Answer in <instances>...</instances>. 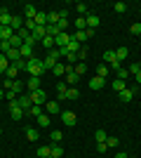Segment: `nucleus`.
Here are the masks:
<instances>
[{
    "label": "nucleus",
    "mask_w": 141,
    "mask_h": 158,
    "mask_svg": "<svg viewBox=\"0 0 141 158\" xmlns=\"http://www.w3.org/2000/svg\"><path fill=\"white\" fill-rule=\"evenodd\" d=\"M73 71H75V73H78V76H82V73L87 71V64H82V61H78V64H75V66H73Z\"/></svg>",
    "instance_id": "39"
},
{
    "label": "nucleus",
    "mask_w": 141,
    "mask_h": 158,
    "mask_svg": "<svg viewBox=\"0 0 141 158\" xmlns=\"http://www.w3.org/2000/svg\"><path fill=\"white\" fill-rule=\"evenodd\" d=\"M87 28V21H85V17H78L75 19V31H85Z\"/></svg>",
    "instance_id": "32"
},
{
    "label": "nucleus",
    "mask_w": 141,
    "mask_h": 158,
    "mask_svg": "<svg viewBox=\"0 0 141 158\" xmlns=\"http://www.w3.org/2000/svg\"><path fill=\"white\" fill-rule=\"evenodd\" d=\"M57 64H59V61L54 59V57H49V54H47L45 59H42V69H45V71H52V69H54Z\"/></svg>",
    "instance_id": "13"
},
{
    "label": "nucleus",
    "mask_w": 141,
    "mask_h": 158,
    "mask_svg": "<svg viewBox=\"0 0 141 158\" xmlns=\"http://www.w3.org/2000/svg\"><path fill=\"white\" fill-rule=\"evenodd\" d=\"M80 43H78V40H75L73 38V35H71V40H68V45H66V50H68V52H75V54H78V52H80Z\"/></svg>",
    "instance_id": "16"
},
{
    "label": "nucleus",
    "mask_w": 141,
    "mask_h": 158,
    "mask_svg": "<svg viewBox=\"0 0 141 158\" xmlns=\"http://www.w3.org/2000/svg\"><path fill=\"white\" fill-rule=\"evenodd\" d=\"M75 10L80 12V17H87V5H85V2H78V5H75Z\"/></svg>",
    "instance_id": "45"
},
{
    "label": "nucleus",
    "mask_w": 141,
    "mask_h": 158,
    "mask_svg": "<svg viewBox=\"0 0 141 158\" xmlns=\"http://www.w3.org/2000/svg\"><path fill=\"white\" fill-rule=\"evenodd\" d=\"M26 113H28V116H33V118H38V116H42L45 111H42V106H35V104H33V106H31V109H28Z\"/></svg>",
    "instance_id": "28"
},
{
    "label": "nucleus",
    "mask_w": 141,
    "mask_h": 158,
    "mask_svg": "<svg viewBox=\"0 0 141 158\" xmlns=\"http://www.w3.org/2000/svg\"><path fill=\"white\" fill-rule=\"evenodd\" d=\"M0 135H2V130H0Z\"/></svg>",
    "instance_id": "59"
},
{
    "label": "nucleus",
    "mask_w": 141,
    "mask_h": 158,
    "mask_svg": "<svg viewBox=\"0 0 141 158\" xmlns=\"http://www.w3.org/2000/svg\"><path fill=\"white\" fill-rule=\"evenodd\" d=\"M10 66H12V64H10V59H7V57H5V54H2V52H0V71H2V73H5V71H7V69H10Z\"/></svg>",
    "instance_id": "29"
},
{
    "label": "nucleus",
    "mask_w": 141,
    "mask_h": 158,
    "mask_svg": "<svg viewBox=\"0 0 141 158\" xmlns=\"http://www.w3.org/2000/svg\"><path fill=\"white\" fill-rule=\"evenodd\" d=\"M28 94H31V102H33L35 106L47 104V94H45V90H35V92H28Z\"/></svg>",
    "instance_id": "2"
},
{
    "label": "nucleus",
    "mask_w": 141,
    "mask_h": 158,
    "mask_svg": "<svg viewBox=\"0 0 141 158\" xmlns=\"http://www.w3.org/2000/svg\"><path fill=\"white\" fill-rule=\"evenodd\" d=\"M35 120H38V125H40V127H47V125H49V116H47V113H42V116H38V118H35Z\"/></svg>",
    "instance_id": "36"
},
{
    "label": "nucleus",
    "mask_w": 141,
    "mask_h": 158,
    "mask_svg": "<svg viewBox=\"0 0 141 158\" xmlns=\"http://www.w3.org/2000/svg\"><path fill=\"white\" fill-rule=\"evenodd\" d=\"M49 139H52V144H59L61 139H64V135H61V130H52V137H49Z\"/></svg>",
    "instance_id": "37"
},
{
    "label": "nucleus",
    "mask_w": 141,
    "mask_h": 158,
    "mask_svg": "<svg viewBox=\"0 0 141 158\" xmlns=\"http://www.w3.org/2000/svg\"><path fill=\"white\" fill-rule=\"evenodd\" d=\"M33 21H35V26H47V14L45 12H38Z\"/></svg>",
    "instance_id": "23"
},
{
    "label": "nucleus",
    "mask_w": 141,
    "mask_h": 158,
    "mask_svg": "<svg viewBox=\"0 0 141 158\" xmlns=\"http://www.w3.org/2000/svg\"><path fill=\"white\" fill-rule=\"evenodd\" d=\"M59 24V12H47V26H57Z\"/></svg>",
    "instance_id": "21"
},
{
    "label": "nucleus",
    "mask_w": 141,
    "mask_h": 158,
    "mask_svg": "<svg viewBox=\"0 0 141 158\" xmlns=\"http://www.w3.org/2000/svg\"><path fill=\"white\" fill-rule=\"evenodd\" d=\"M38 156L40 158H49L52 153H49V146H38Z\"/></svg>",
    "instance_id": "41"
},
{
    "label": "nucleus",
    "mask_w": 141,
    "mask_h": 158,
    "mask_svg": "<svg viewBox=\"0 0 141 158\" xmlns=\"http://www.w3.org/2000/svg\"><path fill=\"white\" fill-rule=\"evenodd\" d=\"M96 76H99V78H104V80H106V76H108V66H106V64L96 66Z\"/></svg>",
    "instance_id": "34"
},
{
    "label": "nucleus",
    "mask_w": 141,
    "mask_h": 158,
    "mask_svg": "<svg viewBox=\"0 0 141 158\" xmlns=\"http://www.w3.org/2000/svg\"><path fill=\"white\" fill-rule=\"evenodd\" d=\"M14 35V31L10 26H0V43H2V40H10Z\"/></svg>",
    "instance_id": "17"
},
{
    "label": "nucleus",
    "mask_w": 141,
    "mask_h": 158,
    "mask_svg": "<svg viewBox=\"0 0 141 158\" xmlns=\"http://www.w3.org/2000/svg\"><path fill=\"white\" fill-rule=\"evenodd\" d=\"M134 78H136V83H139V85H141V71H139V73H136Z\"/></svg>",
    "instance_id": "57"
},
{
    "label": "nucleus",
    "mask_w": 141,
    "mask_h": 158,
    "mask_svg": "<svg viewBox=\"0 0 141 158\" xmlns=\"http://www.w3.org/2000/svg\"><path fill=\"white\" fill-rule=\"evenodd\" d=\"M5 99H10V102H17V92H14V90H5Z\"/></svg>",
    "instance_id": "48"
},
{
    "label": "nucleus",
    "mask_w": 141,
    "mask_h": 158,
    "mask_svg": "<svg viewBox=\"0 0 141 158\" xmlns=\"http://www.w3.org/2000/svg\"><path fill=\"white\" fill-rule=\"evenodd\" d=\"M5 57H7V59H10V61H14V64H17V61L21 59L19 50H14V47H12V50H7V52H5Z\"/></svg>",
    "instance_id": "18"
},
{
    "label": "nucleus",
    "mask_w": 141,
    "mask_h": 158,
    "mask_svg": "<svg viewBox=\"0 0 141 158\" xmlns=\"http://www.w3.org/2000/svg\"><path fill=\"white\" fill-rule=\"evenodd\" d=\"M40 43H42L45 47H49V50H54V47H57V45H54V38H49V35H45V38H42Z\"/></svg>",
    "instance_id": "42"
},
{
    "label": "nucleus",
    "mask_w": 141,
    "mask_h": 158,
    "mask_svg": "<svg viewBox=\"0 0 141 158\" xmlns=\"http://www.w3.org/2000/svg\"><path fill=\"white\" fill-rule=\"evenodd\" d=\"M127 71L132 73V76H136V73L141 71V61H136V64H132V66H127Z\"/></svg>",
    "instance_id": "44"
},
{
    "label": "nucleus",
    "mask_w": 141,
    "mask_h": 158,
    "mask_svg": "<svg viewBox=\"0 0 141 158\" xmlns=\"http://www.w3.org/2000/svg\"><path fill=\"white\" fill-rule=\"evenodd\" d=\"M66 61H68V66L78 64V54H75V52H68V54H66Z\"/></svg>",
    "instance_id": "43"
},
{
    "label": "nucleus",
    "mask_w": 141,
    "mask_h": 158,
    "mask_svg": "<svg viewBox=\"0 0 141 158\" xmlns=\"http://www.w3.org/2000/svg\"><path fill=\"white\" fill-rule=\"evenodd\" d=\"M73 38L75 40H78V43H80V45H82V43H87V28H85V31H75V35H73Z\"/></svg>",
    "instance_id": "25"
},
{
    "label": "nucleus",
    "mask_w": 141,
    "mask_h": 158,
    "mask_svg": "<svg viewBox=\"0 0 141 158\" xmlns=\"http://www.w3.org/2000/svg\"><path fill=\"white\" fill-rule=\"evenodd\" d=\"M14 66H17L19 71H24V69H26V59H19V61H17V64H14Z\"/></svg>",
    "instance_id": "54"
},
{
    "label": "nucleus",
    "mask_w": 141,
    "mask_h": 158,
    "mask_svg": "<svg viewBox=\"0 0 141 158\" xmlns=\"http://www.w3.org/2000/svg\"><path fill=\"white\" fill-rule=\"evenodd\" d=\"M94 139H96V144H99V142H106L108 135H106L104 130H96V132H94Z\"/></svg>",
    "instance_id": "38"
},
{
    "label": "nucleus",
    "mask_w": 141,
    "mask_h": 158,
    "mask_svg": "<svg viewBox=\"0 0 141 158\" xmlns=\"http://www.w3.org/2000/svg\"><path fill=\"white\" fill-rule=\"evenodd\" d=\"M49 153H52V158H61L64 156V149H61L59 144H52L49 146Z\"/></svg>",
    "instance_id": "24"
},
{
    "label": "nucleus",
    "mask_w": 141,
    "mask_h": 158,
    "mask_svg": "<svg viewBox=\"0 0 141 158\" xmlns=\"http://www.w3.org/2000/svg\"><path fill=\"white\" fill-rule=\"evenodd\" d=\"M17 104H19L24 111H28V109L33 106V102H31V94H21V97H17Z\"/></svg>",
    "instance_id": "7"
},
{
    "label": "nucleus",
    "mask_w": 141,
    "mask_h": 158,
    "mask_svg": "<svg viewBox=\"0 0 141 158\" xmlns=\"http://www.w3.org/2000/svg\"><path fill=\"white\" fill-rule=\"evenodd\" d=\"M104 61H106V64H111V66H113V69H115V71H118V69H120V61H118V57H115V52H113V50H106V52H104Z\"/></svg>",
    "instance_id": "4"
},
{
    "label": "nucleus",
    "mask_w": 141,
    "mask_h": 158,
    "mask_svg": "<svg viewBox=\"0 0 141 158\" xmlns=\"http://www.w3.org/2000/svg\"><path fill=\"white\" fill-rule=\"evenodd\" d=\"M127 76H129V71L125 69V66H120V69H118V78H120V80H125Z\"/></svg>",
    "instance_id": "47"
},
{
    "label": "nucleus",
    "mask_w": 141,
    "mask_h": 158,
    "mask_svg": "<svg viewBox=\"0 0 141 158\" xmlns=\"http://www.w3.org/2000/svg\"><path fill=\"white\" fill-rule=\"evenodd\" d=\"M40 83H42L40 78H33V76H31V78H28V83H26V85H28V92H35V90H40Z\"/></svg>",
    "instance_id": "15"
},
{
    "label": "nucleus",
    "mask_w": 141,
    "mask_h": 158,
    "mask_svg": "<svg viewBox=\"0 0 141 158\" xmlns=\"http://www.w3.org/2000/svg\"><path fill=\"white\" fill-rule=\"evenodd\" d=\"M59 116H61V123H64L66 127H73L75 123H78V118H75V113H73V111H61Z\"/></svg>",
    "instance_id": "3"
},
{
    "label": "nucleus",
    "mask_w": 141,
    "mask_h": 158,
    "mask_svg": "<svg viewBox=\"0 0 141 158\" xmlns=\"http://www.w3.org/2000/svg\"><path fill=\"white\" fill-rule=\"evenodd\" d=\"M104 85H106V80H104V78H99V76L89 78V87H92V90H101Z\"/></svg>",
    "instance_id": "12"
},
{
    "label": "nucleus",
    "mask_w": 141,
    "mask_h": 158,
    "mask_svg": "<svg viewBox=\"0 0 141 158\" xmlns=\"http://www.w3.org/2000/svg\"><path fill=\"white\" fill-rule=\"evenodd\" d=\"M129 31L134 33V35H141V24H139V21H136V24H132V26H129Z\"/></svg>",
    "instance_id": "49"
},
{
    "label": "nucleus",
    "mask_w": 141,
    "mask_h": 158,
    "mask_svg": "<svg viewBox=\"0 0 141 158\" xmlns=\"http://www.w3.org/2000/svg\"><path fill=\"white\" fill-rule=\"evenodd\" d=\"M10 28L17 33L19 28H24V19H21V17H17V14H12V24H10Z\"/></svg>",
    "instance_id": "14"
},
{
    "label": "nucleus",
    "mask_w": 141,
    "mask_h": 158,
    "mask_svg": "<svg viewBox=\"0 0 141 158\" xmlns=\"http://www.w3.org/2000/svg\"><path fill=\"white\" fill-rule=\"evenodd\" d=\"M26 71L31 73L33 78H40L45 69H42V61H40V59H35V57H33V59H28V61H26Z\"/></svg>",
    "instance_id": "1"
},
{
    "label": "nucleus",
    "mask_w": 141,
    "mask_h": 158,
    "mask_svg": "<svg viewBox=\"0 0 141 158\" xmlns=\"http://www.w3.org/2000/svg\"><path fill=\"white\" fill-rule=\"evenodd\" d=\"M24 12H26V19H35V14H38V10H35L33 5H26V7H24Z\"/></svg>",
    "instance_id": "31"
},
{
    "label": "nucleus",
    "mask_w": 141,
    "mask_h": 158,
    "mask_svg": "<svg viewBox=\"0 0 141 158\" xmlns=\"http://www.w3.org/2000/svg\"><path fill=\"white\" fill-rule=\"evenodd\" d=\"M10 90H14V92L19 94L21 92V83H19V80H12V87H10Z\"/></svg>",
    "instance_id": "52"
},
{
    "label": "nucleus",
    "mask_w": 141,
    "mask_h": 158,
    "mask_svg": "<svg viewBox=\"0 0 141 158\" xmlns=\"http://www.w3.org/2000/svg\"><path fill=\"white\" fill-rule=\"evenodd\" d=\"M10 45H12V47H14V50H19V47H21V45H24V40H21V38H19V35H17V33H14L12 38H10Z\"/></svg>",
    "instance_id": "30"
},
{
    "label": "nucleus",
    "mask_w": 141,
    "mask_h": 158,
    "mask_svg": "<svg viewBox=\"0 0 141 158\" xmlns=\"http://www.w3.org/2000/svg\"><path fill=\"white\" fill-rule=\"evenodd\" d=\"M96 151H99V153H106L108 151V144H106V142H99V144H96Z\"/></svg>",
    "instance_id": "50"
},
{
    "label": "nucleus",
    "mask_w": 141,
    "mask_h": 158,
    "mask_svg": "<svg viewBox=\"0 0 141 158\" xmlns=\"http://www.w3.org/2000/svg\"><path fill=\"white\" fill-rule=\"evenodd\" d=\"M115 158H127V153H122V151H120V153H115Z\"/></svg>",
    "instance_id": "56"
},
{
    "label": "nucleus",
    "mask_w": 141,
    "mask_h": 158,
    "mask_svg": "<svg viewBox=\"0 0 141 158\" xmlns=\"http://www.w3.org/2000/svg\"><path fill=\"white\" fill-rule=\"evenodd\" d=\"M45 35H47V28H45V26H35V28H33V33H31V38H33L35 43H40Z\"/></svg>",
    "instance_id": "9"
},
{
    "label": "nucleus",
    "mask_w": 141,
    "mask_h": 158,
    "mask_svg": "<svg viewBox=\"0 0 141 158\" xmlns=\"http://www.w3.org/2000/svg\"><path fill=\"white\" fill-rule=\"evenodd\" d=\"M113 10H115V12H125V10H127V5H125V2H122V0H118V2H115V5H113Z\"/></svg>",
    "instance_id": "46"
},
{
    "label": "nucleus",
    "mask_w": 141,
    "mask_h": 158,
    "mask_svg": "<svg viewBox=\"0 0 141 158\" xmlns=\"http://www.w3.org/2000/svg\"><path fill=\"white\" fill-rule=\"evenodd\" d=\"M68 40H71V35L64 31V33H59V35L54 38V45H57V47H66V45H68Z\"/></svg>",
    "instance_id": "10"
},
{
    "label": "nucleus",
    "mask_w": 141,
    "mask_h": 158,
    "mask_svg": "<svg viewBox=\"0 0 141 158\" xmlns=\"http://www.w3.org/2000/svg\"><path fill=\"white\" fill-rule=\"evenodd\" d=\"M66 99H68V102L80 99V90H78V87H68V90H66Z\"/></svg>",
    "instance_id": "19"
},
{
    "label": "nucleus",
    "mask_w": 141,
    "mask_h": 158,
    "mask_svg": "<svg viewBox=\"0 0 141 158\" xmlns=\"http://www.w3.org/2000/svg\"><path fill=\"white\" fill-rule=\"evenodd\" d=\"M49 158H52V156H49Z\"/></svg>",
    "instance_id": "60"
},
{
    "label": "nucleus",
    "mask_w": 141,
    "mask_h": 158,
    "mask_svg": "<svg viewBox=\"0 0 141 158\" xmlns=\"http://www.w3.org/2000/svg\"><path fill=\"white\" fill-rule=\"evenodd\" d=\"M85 21H87V28H92V31H94V28H96V26L101 24L99 14H89V12H87V17H85Z\"/></svg>",
    "instance_id": "8"
},
{
    "label": "nucleus",
    "mask_w": 141,
    "mask_h": 158,
    "mask_svg": "<svg viewBox=\"0 0 141 158\" xmlns=\"http://www.w3.org/2000/svg\"><path fill=\"white\" fill-rule=\"evenodd\" d=\"M57 26H59V28H61V33H64V28L68 26V19H59V24H57Z\"/></svg>",
    "instance_id": "55"
},
{
    "label": "nucleus",
    "mask_w": 141,
    "mask_h": 158,
    "mask_svg": "<svg viewBox=\"0 0 141 158\" xmlns=\"http://www.w3.org/2000/svg\"><path fill=\"white\" fill-rule=\"evenodd\" d=\"M10 113H12V118H14V120H21L24 116H26V111H24V109H21L17 102H10Z\"/></svg>",
    "instance_id": "5"
},
{
    "label": "nucleus",
    "mask_w": 141,
    "mask_h": 158,
    "mask_svg": "<svg viewBox=\"0 0 141 158\" xmlns=\"http://www.w3.org/2000/svg\"><path fill=\"white\" fill-rule=\"evenodd\" d=\"M127 54H129V50H127V47H118V50H115V57H118V61H120V64H122L125 59H127Z\"/></svg>",
    "instance_id": "22"
},
{
    "label": "nucleus",
    "mask_w": 141,
    "mask_h": 158,
    "mask_svg": "<svg viewBox=\"0 0 141 158\" xmlns=\"http://www.w3.org/2000/svg\"><path fill=\"white\" fill-rule=\"evenodd\" d=\"M26 139H31V142H38V139H40V132L35 130V127H26Z\"/></svg>",
    "instance_id": "20"
},
{
    "label": "nucleus",
    "mask_w": 141,
    "mask_h": 158,
    "mask_svg": "<svg viewBox=\"0 0 141 158\" xmlns=\"http://www.w3.org/2000/svg\"><path fill=\"white\" fill-rule=\"evenodd\" d=\"M125 87H127V85H125V80H120V78L113 80V90H115V92H122Z\"/></svg>",
    "instance_id": "35"
},
{
    "label": "nucleus",
    "mask_w": 141,
    "mask_h": 158,
    "mask_svg": "<svg viewBox=\"0 0 141 158\" xmlns=\"http://www.w3.org/2000/svg\"><path fill=\"white\" fill-rule=\"evenodd\" d=\"M106 144H108V146H118V144H120V139H115V137H108V139H106Z\"/></svg>",
    "instance_id": "53"
},
{
    "label": "nucleus",
    "mask_w": 141,
    "mask_h": 158,
    "mask_svg": "<svg viewBox=\"0 0 141 158\" xmlns=\"http://www.w3.org/2000/svg\"><path fill=\"white\" fill-rule=\"evenodd\" d=\"M52 73H54V76H57V78H61V76L66 73V66H64V64H57V66H54V69H52Z\"/></svg>",
    "instance_id": "33"
},
{
    "label": "nucleus",
    "mask_w": 141,
    "mask_h": 158,
    "mask_svg": "<svg viewBox=\"0 0 141 158\" xmlns=\"http://www.w3.org/2000/svg\"><path fill=\"white\" fill-rule=\"evenodd\" d=\"M12 24V14H10V10H0V26H10Z\"/></svg>",
    "instance_id": "11"
},
{
    "label": "nucleus",
    "mask_w": 141,
    "mask_h": 158,
    "mask_svg": "<svg viewBox=\"0 0 141 158\" xmlns=\"http://www.w3.org/2000/svg\"><path fill=\"white\" fill-rule=\"evenodd\" d=\"M45 113H47V116H57V113H61L59 102H47V104H45Z\"/></svg>",
    "instance_id": "6"
},
{
    "label": "nucleus",
    "mask_w": 141,
    "mask_h": 158,
    "mask_svg": "<svg viewBox=\"0 0 141 158\" xmlns=\"http://www.w3.org/2000/svg\"><path fill=\"white\" fill-rule=\"evenodd\" d=\"M0 50H2V54H5L7 50H12V45H10V40H2V43H0Z\"/></svg>",
    "instance_id": "51"
},
{
    "label": "nucleus",
    "mask_w": 141,
    "mask_h": 158,
    "mask_svg": "<svg viewBox=\"0 0 141 158\" xmlns=\"http://www.w3.org/2000/svg\"><path fill=\"white\" fill-rule=\"evenodd\" d=\"M17 35H19V38L26 43V40L31 38V31H28V28H19V31H17Z\"/></svg>",
    "instance_id": "40"
},
{
    "label": "nucleus",
    "mask_w": 141,
    "mask_h": 158,
    "mask_svg": "<svg viewBox=\"0 0 141 158\" xmlns=\"http://www.w3.org/2000/svg\"><path fill=\"white\" fill-rule=\"evenodd\" d=\"M0 99H5V90H0Z\"/></svg>",
    "instance_id": "58"
},
{
    "label": "nucleus",
    "mask_w": 141,
    "mask_h": 158,
    "mask_svg": "<svg viewBox=\"0 0 141 158\" xmlns=\"http://www.w3.org/2000/svg\"><path fill=\"white\" fill-rule=\"evenodd\" d=\"M17 73H19V69L12 64V66H10V69L5 71V76H7V80H17Z\"/></svg>",
    "instance_id": "26"
},
{
    "label": "nucleus",
    "mask_w": 141,
    "mask_h": 158,
    "mask_svg": "<svg viewBox=\"0 0 141 158\" xmlns=\"http://www.w3.org/2000/svg\"><path fill=\"white\" fill-rule=\"evenodd\" d=\"M118 97H120V102H132V97H134V94H132V90H127V87H125L122 92H118Z\"/></svg>",
    "instance_id": "27"
}]
</instances>
